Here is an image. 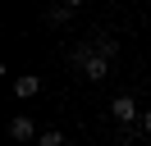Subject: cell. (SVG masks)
<instances>
[{
	"label": "cell",
	"mask_w": 151,
	"mask_h": 146,
	"mask_svg": "<svg viewBox=\"0 0 151 146\" xmlns=\"http://www.w3.org/2000/svg\"><path fill=\"white\" fill-rule=\"evenodd\" d=\"M110 114H114L119 128H133V123H137V100H133V96H114L110 100Z\"/></svg>",
	"instance_id": "cell-1"
},
{
	"label": "cell",
	"mask_w": 151,
	"mask_h": 146,
	"mask_svg": "<svg viewBox=\"0 0 151 146\" xmlns=\"http://www.w3.org/2000/svg\"><path fill=\"white\" fill-rule=\"evenodd\" d=\"M9 137L14 142H32V137H37V123H32L28 114H14L9 119Z\"/></svg>",
	"instance_id": "cell-2"
},
{
	"label": "cell",
	"mask_w": 151,
	"mask_h": 146,
	"mask_svg": "<svg viewBox=\"0 0 151 146\" xmlns=\"http://www.w3.org/2000/svg\"><path fill=\"white\" fill-rule=\"evenodd\" d=\"M37 91H41V78H37V73H19V78H14V96L28 100V96H37Z\"/></svg>",
	"instance_id": "cell-3"
},
{
	"label": "cell",
	"mask_w": 151,
	"mask_h": 146,
	"mask_svg": "<svg viewBox=\"0 0 151 146\" xmlns=\"http://www.w3.org/2000/svg\"><path fill=\"white\" fill-rule=\"evenodd\" d=\"M105 73H110V59H101V55H96V59H92V64L83 69V78H87V82H101Z\"/></svg>",
	"instance_id": "cell-4"
},
{
	"label": "cell",
	"mask_w": 151,
	"mask_h": 146,
	"mask_svg": "<svg viewBox=\"0 0 151 146\" xmlns=\"http://www.w3.org/2000/svg\"><path fill=\"white\" fill-rule=\"evenodd\" d=\"M96 55H101V59H114V55H119V41H114V36H96Z\"/></svg>",
	"instance_id": "cell-5"
},
{
	"label": "cell",
	"mask_w": 151,
	"mask_h": 146,
	"mask_svg": "<svg viewBox=\"0 0 151 146\" xmlns=\"http://www.w3.org/2000/svg\"><path fill=\"white\" fill-rule=\"evenodd\" d=\"M73 14H78V5H55V9H46V18H50V23H69Z\"/></svg>",
	"instance_id": "cell-6"
},
{
	"label": "cell",
	"mask_w": 151,
	"mask_h": 146,
	"mask_svg": "<svg viewBox=\"0 0 151 146\" xmlns=\"http://www.w3.org/2000/svg\"><path fill=\"white\" fill-rule=\"evenodd\" d=\"M37 146H64V132H60V128H50V132L37 137Z\"/></svg>",
	"instance_id": "cell-7"
},
{
	"label": "cell",
	"mask_w": 151,
	"mask_h": 146,
	"mask_svg": "<svg viewBox=\"0 0 151 146\" xmlns=\"http://www.w3.org/2000/svg\"><path fill=\"white\" fill-rule=\"evenodd\" d=\"M142 132H151V110H142Z\"/></svg>",
	"instance_id": "cell-8"
}]
</instances>
